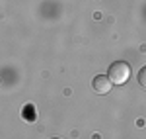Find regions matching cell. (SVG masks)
I'll return each instance as SVG.
<instances>
[{
    "instance_id": "6da1fadb",
    "label": "cell",
    "mask_w": 146,
    "mask_h": 139,
    "mask_svg": "<svg viewBox=\"0 0 146 139\" xmlns=\"http://www.w3.org/2000/svg\"><path fill=\"white\" fill-rule=\"evenodd\" d=\"M107 77L111 79L113 84H125L131 79V65L127 61H115L109 65V73Z\"/></svg>"
},
{
    "instance_id": "7a4b0ae2",
    "label": "cell",
    "mask_w": 146,
    "mask_h": 139,
    "mask_svg": "<svg viewBox=\"0 0 146 139\" xmlns=\"http://www.w3.org/2000/svg\"><path fill=\"white\" fill-rule=\"evenodd\" d=\"M111 86H113V82H111V79H109L107 75H98V77L92 81V88H94L96 94L111 92Z\"/></svg>"
},
{
    "instance_id": "3957f363",
    "label": "cell",
    "mask_w": 146,
    "mask_h": 139,
    "mask_svg": "<svg viewBox=\"0 0 146 139\" xmlns=\"http://www.w3.org/2000/svg\"><path fill=\"white\" fill-rule=\"evenodd\" d=\"M23 118H25L27 122H33V120H35V108H33V106H27V108H25Z\"/></svg>"
},
{
    "instance_id": "277c9868",
    "label": "cell",
    "mask_w": 146,
    "mask_h": 139,
    "mask_svg": "<svg viewBox=\"0 0 146 139\" xmlns=\"http://www.w3.org/2000/svg\"><path fill=\"white\" fill-rule=\"evenodd\" d=\"M138 84H140V86L146 90V67H142V69H140V73H138Z\"/></svg>"
},
{
    "instance_id": "5b68a950",
    "label": "cell",
    "mask_w": 146,
    "mask_h": 139,
    "mask_svg": "<svg viewBox=\"0 0 146 139\" xmlns=\"http://www.w3.org/2000/svg\"><path fill=\"white\" fill-rule=\"evenodd\" d=\"M53 139H60V137H53Z\"/></svg>"
}]
</instances>
